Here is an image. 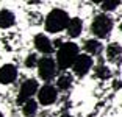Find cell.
Here are the masks:
<instances>
[{
  "label": "cell",
  "instance_id": "7c38bea8",
  "mask_svg": "<svg viewBox=\"0 0 122 117\" xmlns=\"http://www.w3.org/2000/svg\"><path fill=\"white\" fill-rule=\"evenodd\" d=\"M122 56V47L117 42H111L107 47V59L111 63H117Z\"/></svg>",
  "mask_w": 122,
  "mask_h": 117
},
{
  "label": "cell",
  "instance_id": "4fadbf2b",
  "mask_svg": "<svg viewBox=\"0 0 122 117\" xmlns=\"http://www.w3.org/2000/svg\"><path fill=\"white\" fill-rule=\"evenodd\" d=\"M83 49L88 55H97L102 52V44L99 42V39H88L83 45Z\"/></svg>",
  "mask_w": 122,
  "mask_h": 117
},
{
  "label": "cell",
  "instance_id": "5bb4252c",
  "mask_svg": "<svg viewBox=\"0 0 122 117\" xmlns=\"http://www.w3.org/2000/svg\"><path fill=\"white\" fill-rule=\"evenodd\" d=\"M38 112V102L36 100H28L22 105V114L25 117H33L35 114Z\"/></svg>",
  "mask_w": 122,
  "mask_h": 117
},
{
  "label": "cell",
  "instance_id": "8992f818",
  "mask_svg": "<svg viewBox=\"0 0 122 117\" xmlns=\"http://www.w3.org/2000/svg\"><path fill=\"white\" fill-rule=\"evenodd\" d=\"M58 98V89L52 86L50 83H46L38 89V103L42 106H50Z\"/></svg>",
  "mask_w": 122,
  "mask_h": 117
},
{
  "label": "cell",
  "instance_id": "7a4b0ae2",
  "mask_svg": "<svg viewBox=\"0 0 122 117\" xmlns=\"http://www.w3.org/2000/svg\"><path fill=\"white\" fill-rule=\"evenodd\" d=\"M71 20L67 11L61 10V8H53V10L47 14L46 22H44V28L50 34H56V33L63 31L67 28V24Z\"/></svg>",
  "mask_w": 122,
  "mask_h": 117
},
{
  "label": "cell",
  "instance_id": "6da1fadb",
  "mask_svg": "<svg viewBox=\"0 0 122 117\" xmlns=\"http://www.w3.org/2000/svg\"><path fill=\"white\" fill-rule=\"evenodd\" d=\"M78 55H80V49L75 42H63L61 47L56 49V58H55V61H56L58 69L66 70V69L72 67Z\"/></svg>",
  "mask_w": 122,
  "mask_h": 117
},
{
  "label": "cell",
  "instance_id": "ac0fdd59",
  "mask_svg": "<svg viewBox=\"0 0 122 117\" xmlns=\"http://www.w3.org/2000/svg\"><path fill=\"white\" fill-rule=\"evenodd\" d=\"M0 117H5V116H3V112H2V111H0Z\"/></svg>",
  "mask_w": 122,
  "mask_h": 117
},
{
  "label": "cell",
  "instance_id": "9a60e30c",
  "mask_svg": "<svg viewBox=\"0 0 122 117\" xmlns=\"http://www.w3.org/2000/svg\"><path fill=\"white\" fill-rule=\"evenodd\" d=\"M72 86V77L67 73H63L58 77L56 80V89H60V91H67L69 88Z\"/></svg>",
  "mask_w": 122,
  "mask_h": 117
},
{
  "label": "cell",
  "instance_id": "2e32d148",
  "mask_svg": "<svg viewBox=\"0 0 122 117\" xmlns=\"http://www.w3.org/2000/svg\"><path fill=\"white\" fill-rule=\"evenodd\" d=\"M102 11H103L105 14H107L108 11H114L116 8L119 6V5H121V2H119V0H107V2H102Z\"/></svg>",
  "mask_w": 122,
  "mask_h": 117
},
{
  "label": "cell",
  "instance_id": "ba28073f",
  "mask_svg": "<svg viewBox=\"0 0 122 117\" xmlns=\"http://www.w3.org/2000/svg\"><path fill=\"white\" fill-rule=\"evenodd\" d=\"M33 44H35V49L42 55H50L53 52V41L47 34L41 33V34H36L35 39H33Z\"/></svg>",
  "mask_w": 122,
  "mask_h": 117
},
{
  "label": "cell",
  "instance_id": "3957f363",
  "mask_svg": "<svg viewBox=\"0 0 122 117\" xmlns=\"http://www.w3.org/2000/svg\"><path fill=\"white\" fill-rule=\"evenodd\" d=\"M113 19L108 14L102 13V14H97L92 19V24H91V33L96 36V39H105L110 36L113 30Z\"/></svg>",
  "mask_w": 122,
  "mask_h": 117
},
{
  "label": "cell",
  "instance_id": "8fae6325",
  "mask_svg": "<svg viewBox=\"0 0 122 117\" xmlns=\"http://www.w3.org/2000/svg\"><path fill=\"white\" fill-rule=\"evenodd\" d=\"M16 24V16L11 10H0V28H11Z\"/></svg>",
  "mask_w": 122,
  "mask_h": 117
},
{
  "label": "cell",
  "instance_id": "9c48e42d",
  "mask_svg": "<svg viewBox=\"0 0 122 117\" xmlns=\"http://www.w3.org/2000/svg\"><path fill=\"white\" fill-rule=\"evenodd\" d=\"M19 72L14 64H5L0 67V84H11L16 81Z\"/></svg>",
  "mask_w": 122,
  "mask_h": 117
},
{
  "label": "cell",
  "instance_id": "277c9868",
  "mask_svg": "<svg viewBox=\"0 0 122 117\" xmlns=\"http://www.w3.org/2000/svg\"><path fill=\"white\" fill-rule=\"evenodd\" d=\"M38 73L39 77L42 78L44 81H52L55 77H56V72H58V66H56V61L50 56H42L39 61H38Z\"/></svg>",
  "mask_w": 122,
  "mask_h": 117
},
{
  "label": "cell",
  "instance_id": "5b68a950",
  "mask_svg": "<svg viewBox=\"0 0 122 117\" xmlns=\"http://www.w3.org/2000/svg\"><path fill=\"white\" fill-rule=\"evenodd\" d=\"M38 89H39V86H38V81H36V80H33V78L25 80V81L20 84V88H19V92H17V103L22 106L25 102L31 100L33 95H35V94H38Z\"/></svg>",
  "mask_w": 122,
  "mask_h": 117
},
{
  "label": "cell",
  "instance_id": "e0dca14e",
  "mask_svg": "<svg viewBox=\"0 0 122 117\" xmlns=\"http://www.w3.org/2000/svg\"><path fill=\"white\" fill-rule=\"evenodd\" d=\"M38 58H36V55H28V58H27V61H25V66L27 67H30V69H33V67H36L38 66Z\"/></svg>",
  "mask_w": 122,
  "mask_h": 117
},
{
  "label": "cell",
  "instance_id": "30bf717a",
  "mask_svg": "<svg viewBox=\"0 0 122 117\" xmlns=\"http://www.w3.org/2000/svg\"><path fill=\"white\" fill-rule=\"evenodd\" d=\"M66 31H67L69 38H74V39L78 38V36L81 34V31H83V20L80 17H71Z\"/></svg>",
  "mask_w": 122,
  "mask_h": 117
},
{
  "label": "cell",
  "instance_id": "52a82bcc",
  "mask_svg": "<svg viewBox=\"0 0 122 117\" xmlns=\"http://www.w3.org/2000/svg\"><path fill=\"white\" fill-rule=\"evenodd\" d=\"M92 56L88 53H80L78 56H77L75 63H74V66H72V69H74V73L77 75V77H85L86 73H89V70L92 69Z\"/></svg>",
  "mask_w": 122,
  "mask_h": 117
}]
</instances>
